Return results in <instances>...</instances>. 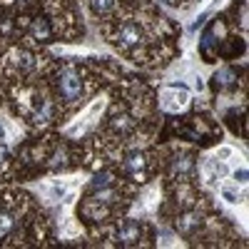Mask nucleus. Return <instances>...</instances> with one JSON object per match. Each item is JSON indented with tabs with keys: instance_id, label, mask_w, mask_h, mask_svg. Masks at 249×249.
Wrapping results in <instances>:
<instances>
[{
	"instance_id": "1",
	"label": "nucleus",
	"mask_w": 249,
	"mask_h": 249,
	"mask_svg": "<svg viewBox=\"0 0 249 249\" xmlns=\"http://www.w3.org/2000/svg\"><path fill=\"white\" fill-rule=\"evenodd\" d=\"M53 88H55V97L62 105H75L85 95V72L75 65H62L53 77Z\"/></svg>"
},
{
	"instance_id": "2",
	"label": "nucleus",
	"mask_w": 249,
	"mask_h": 249,
	"mask_svg": "<svg viewBox=\"0 0 249 249\" xmlns=\"http://www.w3.org/2000/svg\"><path fill=\"white\" fill-rule=\"evenodd\" d=\"M122 170H124V175H127V177L142 182L144 177H147V172H150V160H147V155L140 152V150L137 152H130L127 157H124V162H122Z\"/></svg>"
},
{
	"instance_id": "3",
	"label": "nucleus",
	"mask_w": 249,
	"mask_h": 249,
	"mask_svg": "<svg viewBox=\"0 0 249 249\" xmlns=\"http://www.w3.org/2000/svg\"><path fill=\"white\" fill-rule=\"evenodd\" d=\"M142 224L132 222V219H124L120 227H117V232H115V239L117 244H124V247H132V244H140L142 239Z\"/></svg>"
},
{
	"instance_id": "4",
	"label": "nucleus",
	"mask_w": 249,
	"mask_h": 249,
	"mask_svg": "<svg viewBox=\"0 0 249 249\" xmlns=\"http://www.w3.org/2000/svg\"><path fill=\"white\" fill-rule=\"evenodd\" d=\"M28 35L33 40H37V43H50V40H53V25H50V20L45 15H35L30 20V25H28Z\"/></svg>"
},
{
	"instance_id": "5",
	"label": "nucleus",
	"mask_w": 249,
	"mask_h": 249,
	"mask_svg": "<svg viewBox=\"0 0 249 249\" xmlns=\"http://www.w3.org/2000/svg\"><path fill=\"white\" fill-rule=\"evenodd\" d=\"M192 170H195V157L187 155V152L175 155L172 162H170V175H172V179H187V177L192 175Z\"/></svg>"
},
{
	"instance_id": "6",
	"label": "nucleus",
	"mask_w": 249,
	"mask_h": 249,
	"mask_svg": "<svg viewBox=\"0 0 249 249\" xmlns=\"http://www.w3.org/2000/svg\"><path fill=\"white\" fill-rule=\"evenodd\" d=\"M177 232H182V234H195L199 227H202V214H197V212H184L182 217H177Z\"/></svg>"
},
{
	"instance_id": "7",
	"label": "nucleus",
	"mask_w": 249,
	"mask_h": 249,
	"mask_svg": "<svg viewBox=\"0 0 249 249\" xmlns=\"http://www.w3.org/2000/svg\"><path fill=\"white\" fill-rule=\"evenodd\" d=\"M237 72L232 70V68H224V70H219L217 75H214V85L219 88V90H224V88H234L237 85Z\"/></svg>"
},
{
	"instance_id": "8",
	"label": "nucleus",
	"mask_w": 249,
	"mask_h": 249,
	"mask_svg": "<svg viewBox=\"0 0 249 249\" xmlns=\"http://www.w3.org/2000/svg\"><path fill=\"white\" fill-rule=\"evenodd\" d=\"M90 5H92L95 15H105L115 8V0H90Z\"/></svg>"
}]
</instances>
